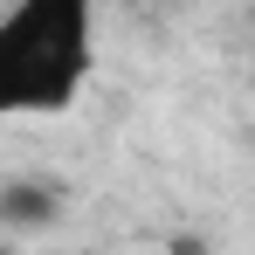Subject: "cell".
I'll return each mask as SVG.
<instances>
[{"instance_id": "obj_1", "label": "cell", "mask_w": 255, "mask_h": 255, "mask_svg": "<svg viewBox=\"0 0 255 255\" xmlns=\"http://www.w3.org/2000/svg\"><path fill=\"white\" fill-rule=\"evenodd\" d=\"M97 69V0H7L0 7V118L69 111Z\"/></svg>"}, {"instance_id": "obj_2", "label": "cell", "mask_w": 255, "mask_h": 255, "mask_svg": "<svg viewBox=\"0 0 255 255\" xmlns=\"http://www.w3.org/2000/svg\"><path fill=\"white\" fill-rule=\"evenodd\" d=\"M55 186H35V179H14V186H0V221L7 228H48L55 221Z\"/></svg>"}]
</instances>
